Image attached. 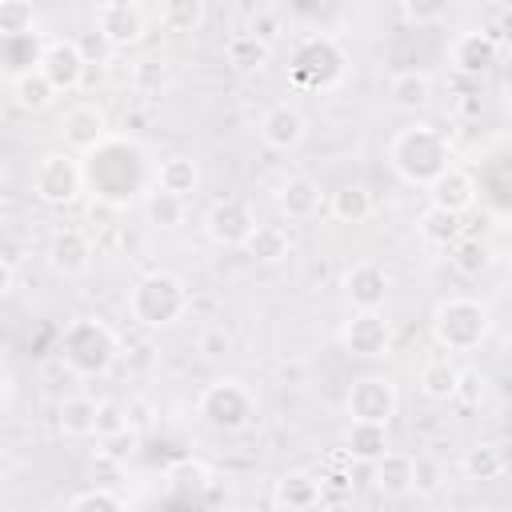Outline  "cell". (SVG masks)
Returning <instances> with one entry per match:
<instances>
[{"label": "cell", "mask_w": 512, "mask_h": 512, "mask_svg": "<svg viewBox=\"0 0 512 512\" xmlns=\"http://www.w3.org/2000/svg\"><path fill=\"white\" fill-rule=\"evenodd\" d=\"M452 164V144H448V136L436 128V124H424V120H416V124H408V128H400L392 140H388V168L404 180V184H412V188H424L440 168H448Z\"/></svg>", "instance_id": "6da1fadb"}, {"label": "cell", "mask_w": 512, "mask_h": 512, "mask_svg": "<svg viewBox=\"0 0 512 512\" xmlns=\"http://www.w3.org/2000/svg\"><path fill=\"white\" fill-rule=\"evenodd\" d=\"M60 360L68 372L84 380L108 376L112 364L120 360V336L100 316H72L60 328Z\"/></svg>", "instance_id": "7a4b0ae2"}, {"label": "cell", "mask_w": 512, "mask_h": 512, "mask_svg": "<svg viewBox=\"0 0 512 512\" xmlns=\"http://www.w3.org/2000/svg\"><path fill=\"white\" fill-rule=\"evenodd\" d=\"M188 308H192V292L168 268H152L128 288V316L140 328H172L188 316Z\"/></svg>", "instance_id": "3957f363"}, {"label": "cell", "mask_w": 512, "mask_h": 512, "mask_svg": "<svg viewBox=\"0 0 512 512\" xmlns=\"http://www.w3.org/2000/svg\"><path fill=\"white\" fill-rule=\"evenodd\" d=\"M432 340L444 352H476L492 332V312L476 296H448L432 308Z\"/></svg>", "instance_id": "277c9868"}, {"label": "cell", "mask_w": 512, "mask_h": 512, "mask_svg": "<svg viewBox=\"0 0 512 512\" xmlns=\"http://www.w3.org/2000/svg\"><path fill=\"white\" fill-rule=\"evenodd\" d=\"M196 416H200L212 432H244V428L256 424L260 400H256V392H252L244 380L220 376V380H212V384L200 388V396H196Z\"/></svg>", "instance_id": "5b68a950"}, {"label": "cell", "mask_w": 512, "mask_h": 512, "mask_svg": "<svg viewBox=\"0 0 512 512\" xmlns=\"http://www.w3.org/2000/svg\"><path fill=\"white\" fill-rule=\"evenodd\" d=\"M344 52L332 36H308L304 44H296L292 52V84L296 88H312V92H324V88H336L344 80Z\"/></svg>", "instance_id": "8992f818"}, {"label": "cell", "mask_w": 512, "mask_h": 512, "mask_svg": "<svg viewBox=\"0 0 512 512\" xmlns=\"http://www.w3.org/2000/svg\"><path fill=\"white\" fill-rule=\"evenodd\" d=\"M32 192L40 204L48 208H68L80 200L84 192V164L68 152V148H56V152H44L40 164H36V176H32Z\"/></svg>", "instance_id": "52a82bcc"}, {"label": "cell", "mask_w": 512, "mask_h": 512, "mask_svg": "<svg viewBox=\"0 0 512 512\" xmlns=\"http://www.w3.org/2000/svg\"><path fill=\"white\" fill-rule=\"evenodd\" d=\"M340 348L356 360H380L392 352V320L380 308H352L336 332Z\"/></svg>", "instance_id": "ba28073f"}, {"label": "cell", "mask_w": 512, "mask_h": 512, "mask_svg": "<svg viewBox=\"0 0 512 512\" xmlns=\"http://www.w3.org/2000/svg\"><path fill=\"white\" fill-rule=\"evenodd\" d=\"M256 224H260L256 208L244 196H220L204 212V236L212 244H220V248H240Z\"/></svg>", "instance_id": "9c48e42d"}, {"label": "cell", "mask_w": 512, "mask_h": 512, "mask_svg": "<svg viewBox=\"0 0 512 512\" xmlns=\"http://www.w3.org/2000/svg\"><path fill=\"white\" fill-rule=\"evenodd\" d=\"M344 408H348L352 420L388 424V420L396 416V408H400V392H396V384H392L388 376L368 372V376L352 380V388H348V396H344Z\"/></svg>", "instance_id": "30bf717a"}, {"label": "cell", "mask_w": 512, "mask_h": 512, "mask_svg": "<svg viewBox=\"0 0 512 512\" xmlns=\"http://www.w3.org/2000/svg\"><path fill=\"white\" fill-rule=\"evenodd\" d=\"M36 68L48 76V84H52L56 92H76V88L84 84V72H88V56H84V48H80L76 40H68V36H56V40H48V44L40 48V56H36Z\"/></svg>", "instance_id": "8fae6325"}, {"label": "cell", "mask_w": 512, "mask_h": 512, "mask_svg": "<svg viewBox=\"0 0 512 512\" xmlns=\"http://www.w3.org/2000/svg\"><path fill=\"white\" fill-rule=\"evenodd\" d=\"M60 136H64L68 152H92L112 136V128H108V116H104L100 104L80 100L60 116Z\"/></svg>", "instance_id": "7c38bea8"}, {"label": "cell", "mask_w": 512, "mask_h": 512, "mask_svg": "<svg viewBox=\"0 0 512 512\" xmlns=\"http://www.w3.org/2000/svg\"><path fill=\"white\" fill-rule=\"evenodd\" d=\"M340 292L352 308H384L388 292H392V276L384 264L376 260H356L344 276H340Z\"/></svg>", "instance_id": "4fadbf2b"}, {"label": "cell", "mask_w": 512, "mask_h": 512, "mask_svg": "<svg viewBox=\"0 0 512 512\" xmlns=\"http://www.w3.org/2000/svg\"><path fill=\"white\" fill-rule=\"evenodd\" d=\"M48 268L56 272V276H64V280H76V276H84L88 268H92V240H88V232H80V228H56L52 236H48Z\"/></svg>", "instance_id": "5bb4252c"}, {"label": "cell", "mask_w": 512, "mask_h": 512, "mask_svg": "<svg viewBox=\"0 0 512 512\" xmlns=\"http://www.w3.org/2000/svg\"><path fill=\"white\" fill-rule=\"evenodd\" d=\"M500 56V44L492 32L484 28H472V32H460L452 44H448V64L460 72V76H484Z\"/></svg>", "instance_id": "9a60e30c"}, {"label": "cell", "mask_w": 512, "mask_h": 512, "mask_svg": "<svg viewBox=\"0 0 512 512\" xmlns=\"http://www.w3.org/2000/svg\"><path fill=\"white\" fill-rule=\"evenodd\" d=\"M424 192H428V204H436V208H448V212H456V216H464L472 204H476V180H472V172L468 168H460V164H448V168H440L428 184H424Z\"/></svg>", "instance_id": "2e32d148"}, {"label": "cell", "mask_w": 512, "mask_h": 512, "mask_svg": "<svg viewBox=\"0 0 512 512\" xmlns=\"http://www.w3.org/2000/svg\"><path fill=\"white\" fill-rule=\"evenodd\" d=\"M308 136V120L296 104H272L264 116H260V140L272 148V152H292L300 148Z\"/></svg>", "instance_id": "e0dca14e"}, {"label": "cell", "mask_w": 512, "mask_h": 512, "mask_svg": "<svg viewBox=\"0 0 512 512\" xmlns=\"http://www.w3.org/2000/svg\"><path fill=\"white\" fill-rule=\"evenodd\" d=\"M148 32V20H144V8L140 4H128V8H96V36L108 44V48H132L140 44Z\"/></svg>", "instance_id": "ac0fdd59"}, {"label": "cell", "mask_w": 512, "mask_h": 512, "mask_svg": "<svg viewBox=\"0 0 512 512\" xmlns=\"http://www.w3.org/2000/svg\"><path fill=\"white\" fill-rule=\"evenodd\" d=\"M412 476H416V456L412 452H396V448H384L376 460H372V488L380 496H408L412 492Z\"/></svg>", "instance_id": "d6986e66"}, {"label": "cell", "mask_w": 512, "mask_h": 512, "mask_svg": "<svg viewBox=\"0 0 512 512\" xmlns=\"http://www.w3.org/2000/svg\"><path fill=\"white\" fill-rule=\"evenodd\" d=\"M272 504L276 508H288V512H308V508H320L324 504V484L320 476L296 468V472H284L276 484H272Z\"/></svg>", "instance_id": "ffe728a7"}, {"label": "cell", "mask_w": 512, "mask_h": 512, "mask_svg": "<svg viewBox=\"0 0 512 512\" xmlns=\"http://www.w3.org/2000/svg\"><path fill=\"white\" fill-rule=\"evenodd\" d=\"M276 208H280L284 220L304 224L324 208V192H320V184L312 176H288L280 184V192H276Z\"/></svg>", "instance_id": "44dd1931"}, {"label": "cell", "mask_w": 512, "mask_h": 512, "mask_svg": "<svg viewBox=\"0 0 512 512\" xmlns=\"http://www.w3.org/2000/svg\"><path fill=\"white\" fill-rule=\"evenodd\" d=\"M152 188H164V192L188 200V196L200 188V164H196V156L172 152V156L156 160V168H152Z\"/></svg>", "instance_id": "7402d4cb"}, {"label": "cell", "mask_w": 512, "mask_h": 512, "mask_svg": "<svg viewBox=\"0 0 512 512\" xmlns=\"http://www.w3.org/2000/svg\"><path fill=\"white\" fill-rule=\"evenodd\" d=\"M56 428H60V436H68V440H88V436H96V400L84 396V392L64 396L60 408H56Z\"/></svg>", "instance_id": "603a6c76"}, {"label": "cell", "mask_w": 512, "mask_h": 512, "mask_svg": "<svg viewBox=\"0 0 512 512\" xmlns=\"http://www.w3.org/2000/svg\"><path fill=\"white\" fill-rule=\"evenodd\" d=\"M388 100H392L400 112H424V108L432 104V76H428V72H416V68L396 72V76L388 80Z\"/></svg>", "instance_id": "cb8c5ba5"}, {"label": "cell", "mask_w": 512, "mask_h": 512, "mask_svg": "<svg viewBox=\"0 0 512 512\" xmlns=\"http://www.w3.org/2000/svg\"><path fill=\"white\" fill-rule=\"evenodd\" d=\"M240 248L248 252L252 264H280V260H288V252H292V236H288L280 224H256Z\"/></svg>", "instance_id": "d4e9b609"}, {"label": "cell", "mask_w": 512, "mask_h": 512, "mask_svg": "<svg viewBox=\"0 0 512 512\" xmlns=\"http://www.w3.org/2000/svg\"><path fill=\"white\" fill-rule=\"evenodd\" d=\"M224 60L236 68V72H260L268 60H272V44L260 40L256 32H232L228 44H224Z\"/></svg>", "instance_id": "484cf974"}, {"label": "cell", "mask_w": 512, "mask_h": 512, "mask_svg": "<svg viewBox=\"0 0 512 512\" xmlns=\"http://www.w3.org/2000/svg\"><path fill=\"white\" fill-rule=\"evenodd\" d=\"M328 212H332L336 224H368L372 212H376V200H372V192L364 184H344V188L332 192Z\"/></svg>", "instance_id": "4316f807"}, {"label": "cell", "mask_w": 512, "mask_h": 512, "mask_svg": "<svg viewBox=\"0 0 512 512\" xmlns=\"http://www.w3.org/2000/svg\"><path fill=\"white\" fill-rule=\"evenodd\" d=\"M448 264H452L460 276L476 280V276H484V272L492 268V248H488V240L460 232V236L448 244Z\"/></svg>", "instance_id": "83f0119b"}, {"label": "cell", "mask_w": 512, "mask_h": 512, "mask_svg": "<svg viewBox=\"0 0 512 512\" xmlns=\"http://www.w3.org/2000/svg\"><path fill=\"white\" fill-rule=\"evenodd\" d=\"M384 448H388V424H372V420H352L348 424V432H344V456L348 460L372 464Z\"/></svg>", "instance_id": "f1b7e54d"}, {"label": "cell", "mask_w": 512, "mask_h": 512, "mask_svg": "<svg viewBox=\"0 0 512 512\" xmlns=\"http://www.w3.org/2000/svg\"><path fill=\"white\" fill-rule=\"evenodd\" d=\"M12 100H16V108H24V112H44L60 92L48 84V76L40 72V68H28V72H16L12 76Z\"/></svg>", "instance_id": "f546056e"}, {"label": "cell", "mask_w": 512, "mask_h": 512, "mask_svg": "<svg viewBox=\"0 0 512 512\" xmlns=\"http://www.w3.org/2000/svg\"><path fill=\"white\" fill-rule=\"evenodd\" d=\"M164 480H168V488H172L176 496H200L216 476H212V464H204V460H196V456H180V460L168 464Z\"/></svg>", "instance_id": "4dcf8cb0"}, {"label": "cell", "mask_w": 512, "mask_h": 512, "mask_svg": "<svg viewBox=\"0 0 512 512\" xmlns=\"http://www.w3.org/2000/svg\"><path fill=\"white\" fill-rule=\"evenodd\" d=\"M460 468H464V476H468V480L488 484V480H500V476H504L508 460H504V448H500V444L484 440V444H472V448L464 452Z\"/></svg>", "instance_id": "1f68e13d"}, {"label": "cell", "mask_w": 512, "mask_h": 512, "mask_svg": "<svg viewBox=\"0 0 512 512\" xmlns=\"http://www.w3.org/2000/svg\"><path fill=\"white\" fill-rule=\"evenodd\" d=\"M416 232H420V240H424V244H432V248H448V244L464 232V224H460V216H456V212L428 204V208L420 212V220H416Z\"/></svg>", "instance_id": "d6a6232c"}, {"label": "cell", "mask_w": 512, "mask_h": 512, "mask_svg": "<svg viewBox=\"0 0 512 512\" xmlns=\"http://www.w3.org/2000/svg\"><path fill=\"white\" fill-rule=\"evenodd\" d=\"M456 380H460V368L452 364V352L448 356H432L420 368V392L428 400H452L456 396Z\"/></svg>", "instance_id": "836d02e7"}, {"label": "cell", "mask_w": 512, "mask_h": 512, "mask_svg": "<svg viewBox=\"0 0 512 512\" xmlns=\"http://www.w3.org/2000/svg\"><path fill=\"white\" fill-rule=\"evenodd\" d=\"M156 20L172 36H192L204 24V0H160Z\"/></svg>", "instance_id": "e575fe53"}, {"label": "cell", "mask_w": 512, "mask_h": 512, "mask_svg": "<svg viewBox=\"0 0 512 512\" xmlns=\"http://www.w3.org/2000/svg\"><path fill=\"white\" fill-rule=\"evenodd\" d=\"M144 216H148L152 228L168 232V228H180V224H184L188 204H184V196H172V192H164V188H152V192L144 196Z\"/></svg>", "instance_id": "d590c367"}, {"label": "cell", "mask_w": 512, "mask_h": 512, "mask_svg": "<svg viewBox=\"0 0 512 512\" xmlns=\"http://www.w3.org/2000/svg\"><path fill=\"white\" fill-rule=\"evenodd\" d=\"M36 32V8L28 0H0V36L20 40Z\"/></svg>", "instance_id": "8d00e7d4"}, {"label": "cell", "mask_w": 512, "mask_h": 512, "mask_svg": "<svg viewBox=\"0 0 512 512\" xmlns=\"http://www.w3.org/2000/svg\"><path fill=\"white\" fill-rule=\"evenodd\" d=\"M136 448H140V432H136L132 424H124V428H112V432H104V436H100L96 456L116 460V464H128V460L136 456Z\"/></svg>", "instance_id": "74e56055"}, {"label": "cell", "mask_w": 512, "mask_h": 512, "mask_svg": "<svg viewBox=\"0 0 512 512\" xmlns=\"http://www.w3.org/2000/svg\"><path fill=\"white\" fill-rule=\"evenodd\" d=\"M72 512H84V508H104V512H120V508H128V500L116 492V488H84V492H76V496H68L64 500Z\"/></svg>", "instance_id": "f35d334b"}, {"label": "cell", "mask_w": 512, "mask_h": 512, "mask_svg": "<svg viewBox=\"0 0 512 512\" xmlns=\"http://www.w3.org/2000/svg\"><path fill=\"white\" fill-rule=\"evenodd\" d=\"M448 4L452 0H400V16L412 24V28H432L448 16Z\"/></svg>", "instance_id": "ab89813d"}, {"label": "cell", "mask_w": 512, "mask_h": 512, "mask_svg": "<svg viewBox=\"0 0 512 512\" xmlns=\"http://www.w3.org/2000/svg\"><path fill=\"white\" fill-rule=\"evenodd\" d=\"M124 424H128V412L116 400H96V436H104L112 428H124Z\"/></svg>", "instance_id": "60d3db41"}, {"label": "cell", "mask_w": 512, "mask_h": 512, "mask_svg": "<svg viewBox=\"0 0 512 512\" xmlns=\"http://www.w3.org/2000/svg\"><path fill=\"white\" fill-rule=\"evenodd\" d=\"M440 484H444V480H440V468H436L432 460L416 456V476H412V492H420V496H432V492H436Z\"/></svg>", "instance_id": "b9f144b4"}, {"label": "cell", "mask_w": 512, "mask_h": 512, "mask_svg": "<svg viewBox=\"0 0 512 512\" xmlns=\"http://www.w3.org/2000/svg\"><path fill=\"white\" fill-rule=\"evenodd\" d=\"M480 396H484V376H480V372H464V368H460V380H456V396H452V400L480 404Z\"/></svg>", "instance_id": "7bdbcfd3"}, {"label": "cell", "mask_w": 512, "mask_h": 512, "mask_svg": "<svg viewBox=\"0 0 512 512\" xmlns=\"http://www.w3.org/2000/svg\"><path fill=\"white\" fill-rule=\"evenodd\" d=\"M228 348H232V336H228L224 328H208V332L200 336V352H204L208 360H216V356H228Z\"/></svg>", "instance_id": "ee69618b"}, {"label": "cell", "mask_w": 512, "mask_h": 512, "mask_svg": "<svg viewBox=\"0 0 512 512\" xmlns=\"http://www.w3.org/2000/svg\"><path fill=\"white\" fill-rule=\"evenodd\" d=\"M12 288H16V264L0 256V300H4V296H8Z\"/></svg>", "instance_id": "f6af8a7d"}, {"label": "cell", "mask_w": 512, "mask_h": 512, "mask_svg": "<svg viewBox=\"0 0 512 512\" xmlns=\"http://www.w3.org/2000/svg\"><path fill=\"white\" fill-rule=\"evenodd\" d=\"M128 4H140V0H96V8H128Z\"/></svg>", "instance_id": "bcb514c9"}, {"label": "cell", "mask_w": 512, "mask_h": 512, "mask_svg": "<svg viewBox=\"0 0 512 512\" xmlns=\"http://www.w3.org/2000/svg\"><path fill=\"white\" fill-rule=\"evenodd\" d=\"M4 216H8V200H4V192H0V224H4Z\"/></svg>", "instance_id": "7dc6e473"}, {"label": "cell", "mask_w": 512, "mask_h": 512, "mask_svg": "<svg viewBox=\"0 0 512 512\" xmlns=\"http://www.w3.org/2000/svg\"><path fill=\"white\" fill-rule=\"evenodd\" d=\"M264 4H276V0H264Z\"/></svg>", "instance_id": "c3c4849f"}]
</instances>
